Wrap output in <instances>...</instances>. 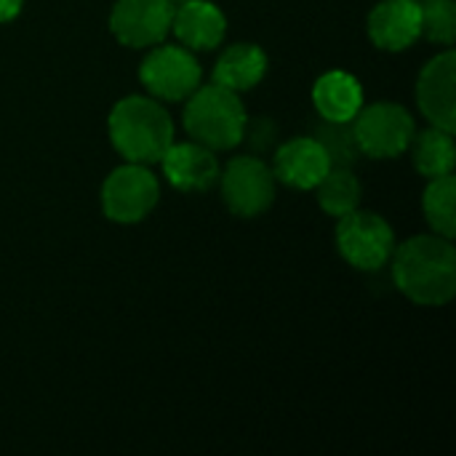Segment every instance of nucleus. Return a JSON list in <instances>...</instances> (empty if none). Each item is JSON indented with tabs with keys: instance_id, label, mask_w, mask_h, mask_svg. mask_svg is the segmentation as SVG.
<instances>
[{
	"instance_id": "4",
	"label": "nucleus",
	"mask_w": 456,
	"mask_h": 456,
	"mask_svg": "<svg viewBox=\"0 0 456 456\" xmlns=\"http://www.w3.org/2000/svg\"><path fill=\"white\" fill-rule=\"evenodd\" d=\"M355 142L361 147V155L387 160L409 152V144L417 134L414 118L403 104L395 102H377L363 104L358 115L350 120Z\"/></svg>"
},
{
	"instance_id": "10",
	"label": "nucleus",
	"mask_w": 456,
	"mask_h": 456,
	"mask_svg": "<svg viewBox=\"0 0 456 456\" xmlns=\"http://www.w3.org/2000/svg\"><path fill=\"white\" fill-rule=\"evenodd\" d=\"M417 104L430 126L456 128V53L444 51L430 59L417 80Z\"/></svg>"
},
{
	"instance_id": "24",
	"label": "nucleus",
	"mask_w": 456,
	"mask_h": 456,
	"mask_svg": "<svg viewBox=\"0 0 456 456\" xmlns=\"http://www.w3.org/2000/svg\"><path fill=\"white\" fill-rule=\"evenodd\" d=\"M171 5H179V3H184V0H168Z\"/></svg>"
},
{
	"instance_id": "22",
	"label": "nucleus",
	"mask_w": 456,
	"mask_h": 456,
	"mask_svg": "<svg viewBox=\"0 0 456 456\" xmlns=\"http://www.w3.org/2000/svg\"><path fill=\"white\" fill-rule=\"evenodd\" d=\"M243 139H248L256 150H267V147L275 142V123H273V120H267V118L254 120V123H248V120H246Z\"/></svg>"
},
{
	"instance_id": "5",
	"label": "nucleus",
	"mask_w": 456,
	"mask_h": 456,
	"mask_svg": "<svg viewBox=\"0 0 456 456\" xmlns=\"http://www.w3.org/2000/svg\"><path fill=\"white\" fill-rule=\"evenodd\" d=\"M393 227L374 211H350L337 222V248L347 265L363 273H377L390 265L395 251Z\"/></svg>"
},
{
	"instance_id": "16",
	"label": "nucleus",
	"mask_w": 456,
	"mask_h": 456,
	"mask_svg": "<svg viewBox=\"0 0 456 456\" xmlns=\"http://www.w3.org/2000/svg\"><path fill=\"white\" fill-rule=\"evenodd\" d=\"M267 75V53L254 43L230 45L214 64L211 83H219L235 94L254 88Z\"/></svg>"
},
{
	"instance_id": "23",
	"label": "nucleus",
	"mask_w": 456,
	"mask_h": 456,
	"mask_svg": "<svg viewBox=\"0 0 456 456\" xmlns=\"http://www.w3.org/2000/svg\"><path fill=\"white\" fill-rule=\"evenodd\" d=\"M21 5H24V0H0V24L16 19Z\"/></svg>"
},
{
	"instance_id": "17",
	"label": "nucleus",
	"mask_w": 456,
	"mask_h": 456,
	"mask_svg": "<svg viewBox=\"0 0 456 456\" xmlns=\"http://www.w3.org/2000/svg\"><path fill=\"white\" fill-rule=\"evenodd\" d=\"M409 152H411L414 168H417L422 176H428V179L454 174V131L430 126L428 131L414 134V139H411V144H409Z\"/></svg>"
},
{
	"instance_id": "21",
	"label": "nucleus",
	"mask_w": 456,
	"mask_h": 456,
	"mask_svg": "<svg viewBox=\"0 0 456 456\" xmlns=\"http://www.w3.org/2000/svg\"><path fill=\"white\" fill-rule=\"evenodd\" d=\"M422 13V37L430 43L452 45L456 37V3L454 0H419Z\"/></svg>"
},
{
	"instance_id": "11",
	"label": "nucleus",
	"mask_w": 456,
	"mask_h": 456,
	"mask_svg": "<svg viewBox=\"0 0 456 456\" xmlns=\"http://www.w3.org/2000/svg\"><path fill=\"white\" fill-rule=\"evenodd\" d=\"M158 163H160L168 184L182 192H206L219 182V174H222V166H219L214 150H208L192 139L171 142Z\"/></svg>"
},
{
	"instance_id": "15",
	"label": "nucleus",
	"mask_w": 456,
	"mask_h": 456,
	"mask_svg": "<svg viewBox=\"0 0 456 456\" xmlns=\"http://www.w3.org/2000/svg\"><path fill=\"white\" fill-rule=\"evenodd\" d=\"M313 104L323 120L350 123L363 107V88L355 75L345 69H329L313 86Z\"/></svg>"
},
{
	"instance_id": "20",
	"label": "nucleus",
	"mask_w": 456,
	"mask_h": 456,
	"mask_svg": "<svg viewBox=\"0 0 456 456\" xmlns=\"http://www.w3.org/2000/svg\"><path fill=\"white\" fill-rule=\"evenodd\" d=\"M315 139L323 144L329 160H331V168L339 166V168H353L361 158V147L355 142V134H353V126L350 123H334V120H323L315 131Z\"/></svg>"
},
{
	"instance_id": "9",
	"label": "nucleus",
	"mask_w": 456,
	"mask_h": 456,
	"mask_svg": "<svg viewBox=\"0 0 456 456\" xmlns=\"http://www.w3.org/2000/svg\"><path fill=\"white\" fill-rule=\"evenodd\" d=\"M168 0H118L110 11V32L128 48H152L171 32Z\"/></svg>"
},
{
	"instance_id": "13",
	"label": "nucleus",
	"mask_w": 456,
	"mask_h": 456,
	"mask_svg": "<svg viewBox=\"0 0 456 456\" xmlns=\"http://www.w3.org/2000/svg\"><path fill=\"white\" fill-rule=\"evenodd\" d=\"M369 37L382 51H406L422 37L419 0H382L369 13Z\"/></svg>"
},
{
	"instance_id": "8",
	"label": "nucleus",
	"mask_w": 456,
	"mask_h": 456,
	"mask_svg": "<svg viewBox=\"0 0 456 456\" xmlns=\"http://www.w3.org/2000/svg\"><path fill=\"white\" fill-rule=\"evenodd\" d=\"M219 184L227 208L240 219H254L265 214L275 200V174L256 155L232 158L222 168Z\"/></svg>"
},
{
	"instance_id": "18",
	"label": "nucleus",
	"mask_w": 456,
	"mask_h": 456,
	"mask_svg": "<svg viewBox=\"0 0 456 456\" xmlns=\"http://www.w3.org/2000/svg\"><path fill=\"white\" fill-rule=\"evenodd\" d=\"M318 192V206L329 216H345L361 206V182L353 174V168H329V174L315 184Z\"/></svg>"
},
{
	"instance_id": "3",
	"label": "nucleus",
	"mask_w": 456,
	"mask_h": 456,
	"mask_svg": "<svg viewBox=\"0 0 456 456\" xmlns=\"http://www.w3.org/2000/svg\"><path fill=\"white\" fill-rule=\"evenodd\" d=\"M184 131L192 142L208 150H232L243 142L246 131V107L240 96L219 83L198 86L184 99Z\"/></svg>"
},
{
	"instance_id": "14",
	"label": "nucleus",
	"mask_w": 456,
	"mask_h": 456,
	"mask_svg": "<svg viewBox=\"0 0 456 456\" xmlns=\"http://www.w3.org/2000/svg\"><path fill=\"white\" fill-rule=\"evenodd\" d=\"M171 32L190 51H214L227 35V19L211 0H184L174 5Z\"/></svg>"
},
{
	"instance_id": "1",
	"label": "nucleus",
	"mask_w": 456,
	"mask_h": 456,
	"mask_svg": "<svg viewBox=\"0 0 456 456\" xmlns=\"http://www.w3.org/2000/svg\"><path fill=\"white\" fill-rule=\"evenodd\" d=\"M393 281L398 291L422 307H441L456 294V251L452 238L417 235L395 246Z\"/></svg>"
},
{
	"instance_id": "6",
	"label": "nucleus",
	"mask_w": 456,
	"mask_h": 456,
	"mask_svg": "<svg viewBox=\"0 0 456 456\" xmlns=\"http://www.w3.org/2000/svg\"><path fill=\"white\" fill-rule=\"evenodd\" d=\"M160 200V184L150 166L128 163L110 171L102 184L104 216L115 224H136L152 214Z\"/></svg>"
},
{
	"instance_id": "12",
	"label": "nucleus",
	"mask_w": 456,
	"mask_h": 456,
	"mask_svg": "<svg viewBox=\"0 0 456 456\" xmlns=\"http://www.w3.org/2000/svg\"><path fill=\"white\" fill-rule=\"evenodd\" d=\"M275 182L294 190H315V184L329 174L331 160L315 136H294L275 150L273 160Z\"/></svg>"
},
{
	"instance_id": "7",
	"label": "nucleus",
	"mask_w": 456,
	"mask_h": 456,
	"mask_svg": "<svg viewBox=\"0 0 456 456\" xmlns=\"http://www.w3.org/2000/svg\"><path fill=\"white\" fill-rule=\"evenodd\" d=\"M200 77L195 51L184 45H152L139 64V80L158 102H184L200 86Z\"/></svg>"
},
{
	"instance_id": "19",
	"label": "nucleus",
	"mask_w": 456,
	"mask_h": 456,
	"mask_svg": "<svg viewBox=\"0 0 456 456\" xmlns=\"http://www.w3.org/2000/svg\"><path fill=\"white\" fill-rule=\"evenodd\" d=\"M422 211L436 235L454 238L456 235V182L454 174L430 179L422 195Z\"/></svg>"
},
{
	"instance_id": "2",
	"label": "nucleus",
	"mask_w": 456,
	"mask_h": 456,
	"mask_svg": "<svg viewBox=\"0 0 456 456\" xmlns=\"http://www.w3.org/2000/svg\"><path fill=\"white\" fill-rule=\"evenodd\" d=\"M112 147L128 160L152 166L163 158L174 142V120L155 96H126L120 99L107 120Z\"/></svg>"
}]
</instances>
